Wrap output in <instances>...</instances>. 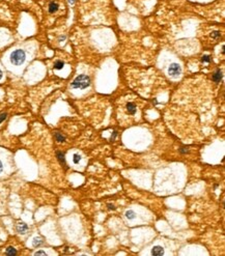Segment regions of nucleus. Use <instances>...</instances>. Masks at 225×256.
I'll return each mask as SVG.
<instances>
[{
  "label": "nucleus",
  "mask_w": 225,
  "mask_h": 256,
  "mask_svg": "<svg viewBox=\"0 0 225 256\" xmlns=\"http://www.w3.org/2000/svg\"><path fill=\"white\" fill-rule=\"evenodd\" d=\"M26 60V52L22 49H17L13 51L9 55V61L13 65H22Z\"/></svg>",
  "instance_id": "f257e3e1"
},
{
  "label": "nucleus",
  "mask_w": 225,
  "mask_h": 256,
  "mask_svg": "<svg viewBox=\"0 0 225 256\" xmlns=\"http://www.w3.org/2000/svg\"><path fill=\"white\" fill-rule=\"evenodd\" d=\"M90 85V78L86 75H80L73 81L72 87L75 89H84Z\"/></svg>",
  "instance_id": "f03ea898"
},
{
  "label": "nucleus",
  "mask_w": 225,
  "mask_h": 256,
  "mask_svg": "<svg viewBox=\"0 0 225 256\" xmlns=\"http://www.w3.org/2000/svg\"><path fill=\"white\" fill-rule=\"evenodd\" d=\"M182 73V69L177 63H172L168 69V74L172 77H179Z\"/></svg>",
  "instance_id": "7ed1b4c3"
},
{
  "label": "nucleus",
  "mask_w": 225,
  "mask_h": 256,
  "mask_svg": "<svg viewBox=\"0 0 225 256\" xmlns=\"http://www.w3.org/2000/svg\"><path fill=\"white\" fill-rule=\"evenodd\" d=\"M28 230V226L27 224H25L24 222H19L18 224H17V231H18L19 233H21V234H24V233H26Z\"/></svg>",
  "instance_id": "20e7f679"
},
{
  "label": "nucleus",
  "mask_w": 225,
  "mask_h": 256,
  "mask_svg": "<svg viewBox=\"0 0 225 256\" xmlns=\"http://www.w3.org/2000/svg\"><path fill=\"white\" fill-rule=\"evenodd\" d=\"M151 254H153V255H163V254H164V250H163V248L160 247V246H156V247H154L153 250H151Z\"/></svg>",
  "instance_id": "39448f33"
},
{
  "label": "nucleus",
  "mask_w": 225,
  "mask_h": 256,
  "mask_svg": "<svg viewBox=\"0 0 225 256\" xmlns=\"http://www.w3.org/2000/svg\"><path fill=\"white\" fill-rule=\"evenodd\" d=\"M127 110H128L129 114H135L136 113V106L134 103H128L127 104Z\"/></svg>",
  "instance_id": "423d86ee"
},
{
  "label": "nucleus",
  "mask_w": 225,
  "mask_h": 256,
  "mask_svg": "<svg viewBox=\"0 0 225 256\" xmlns=\"http://www.w3.org/2000/svg\"><path fill=\"white\" fill-rule=\"evenodd\" d=\"M221 79H222V72H221V71H217V72L213 75V80L215 82H220Z\"/></svg>",
  "instance_id": "0eeeda50"
},
{
  "label": "nucleus",
  "mask_w": 225,
  "mask_h": 256,
  "mask_svg": "<svg viewBox=\"0 0 225 256\" xmlns=\"http://www.w3.org/2000/svg\"><path fill=\"white\" fill-rule=\"evenodd\" d=\"M58 4L56 2H51L50 3V5H49V12L51 13V14H53V13H55L56 10L58 9Z\"/></svg>",
  "instance_id": "6e6552de"
},
{
  "label": "nucleus",
  "mask_w": 225,
  "mask_h": 256,
  "mask_svg": "<svg viewBox=\"0 0 225 256\" xmlns=\"http://www.w3.org/2000/svg\"><path fill=\"white\" fill-rule=\"evenodd\" d=\"M57 158H58V161L60 162V164H62V165H65V159H64V155L62 154V152H60V151H58L57 154Z\"/></svg>",
  "instance_id": "1a4fd4ad"
},
{
  "label": "nucleus",
  "mask_w": 225,
  "mask_h": 256,
  "mask_svg": "<svg viewBox=\"0 0 225 256\" xmlns=\"http://www.w3.org/2000/svg\"><path fill=\"white\" fill-rule=\"evenodd\" d=\"M135 216H136V215H135V212L132 210L127 211V213H125V217H127V219H129V220H133L135 218Z\"/></svg>",
  "instance_id": "9d476101"
},
{
  "label": "nucleus",
  "mask_w": 225,
  "mask_h": 256,
  "mask_svg": "<svg viewBox=\"0 0 225 256\" xmlns=\"http://www.w3.org/2000/svg\"><path fill=\"white\" fill-rule=\"evenodd\" d=\"M5 254L6 255H17V250L13 247H8L5 251Z\"/></svg>",
  "instance_id": "9b49d317"
},
{
  "label": "nucleus",
  "mask_w": 225,
  "mask_h": 256,
  "mask_svg": "<svg viewBox=\"0 0 225 256\" xmlns=\"http://www.w3.org/2000/svg\"><path fill=\"white\" fill-rule=\"evenodd\" d=\"M43 240L41 238H35L34 240H33V246H34V247H39V246H41V245L43 244Z\"/></svg>",
  "instance_id": "f8f14e48"
},
{
  "label": "nucleus",
  "mask_w": 225,
  "mask_h": 256,
  "mask_svg": "<svg viewBox=\"0 0 225 256\" xmlns=\"http://www.w3.org/2000/svg\"><path fill=\"white\" fill-rule=\"evenodd\" d=\"M63 65H64V63L62 61H56L55 64H54V69L55 70H61L63 68Z\"/></svg>",
  "instance_id": "ddd939ff"
},
{
  "label": "nucleus",
  "mask_w": 225,
  "mask_h": 256,
  "mask_svg": "<svg viewBox=\"0 0 225 256\" xmlns=\"http://www.w3.org/2000/svg\"><path fill=\"white\" fill-rule=\"evenodd\" d=\"M55 138H56V140H57L58 142H63L65 140L64 136L61 135L60 133H55Z\"/></svg>",
  "instance_id": "4468645a"
},
{
  "label": "nucleus",
  "mask_w": 225,
  "mask_h": 256,
  "mask_svg": "<svg viewBox=\"0 0 225 256\" xmlns=\"http://www.w3.org/2000/svg\"><path fill=\"white\" fill-rule=\"evenodd\" d=\"M73 161H74V163L75 164H78L81 161V157H80V155L78 154H75L74 156H73Z\"/></svg>",
  "instance_id": "2eb2a0df"
},
{
  "label": "nucleus",
  "mask_w": 225,
  "mask_h": 256,
  "mask_svg": "<svg viewBox=\"0 0 225 256\" xmlns=\"http://www.w3.org/2000/svg\"><path fill=\"white\" fill-rule=\"evenodd\" d=\"M6 116H7L6 113H2V114H0V124L6 119Z\"/></svg>",
  "instance_id": "dca6fc26"
},
{
  "label": "nucleus",
  "mask_w": 225,
  "mask_h": 256,
  "mask_svg": "<svg viewBox=\"0 0 225 256\" xmlns=\"http://www.w3.org/2000/svg\"><path fill=\"white\" fill-rule=\"evenodd\" d=\"M202 62H210V60H211V59H210V56H207V55H205V56H203V57H202Z\"/></svg>",
  "instance_id": "f3484780"
},
{
  "label": "nucleus",
  "mask_w": 225,
  "mask_h": 256,
  "mask_svg": "<svg viewBox=\"0 0 225 256\" xmlns=\"http://www.w3.org/2000/svg\"><path fill=\"white\" fill-rule=\"evenodd\" d=\"M3 168H4V166H3L2 161L0 160V174H1V173H2V171H3Z\"/></svg>",
  "instance_id": "a211bd4d"
},
{
  "label": "nucleus",
  "mask_w": 225,
  "mask_h": 256,
  "mask_svg": "<svg viewBox=\"0 0 225 256\" xmlns=\"http://www.w3.org/2000/svg\"><path fill=\"white\" fill-rule=\"evenodd\" d=\"M212 36L215 37V38H216V37H219V36H220V33H219L218 31H215V32H214L213 34H212Z\"/></svg>",
  "instance_id": "6ab92c4d"
},
{
  "label": "nucleus",
  "mask_w": 225,
  "mask_h": 256,
  "mask_svg": "<svg viewBox=\"0 0 225 256\" xmlns=\"http://www.w3.org/2000/svg\"><path fill=\"white\" fill-rule=\"evenodd\" d=\"M34 255H46V252L44 251H39V252H35Z\"/></svg>",
  "instance_id": "aec40b11"
},
{
  "label": "nucleus",
  "mask_w": 225,
  "mask_h": 256,
  "mask_svg": "<svg viewBox=\"0 0 225 256\" xmlns=\"http://www.w3.org/2000/svg\"><path fill=\"white\" fill-rule=\"evenodd\" d=\"M108 208H109V210H114V205L113 204H108Z\"/></svg>",
  "instance_id": "412c9836"
},
{
  "label": "nucleus",
  "mask_w": 225,
  "mask_h": 256,
  "mask_svg": "<svg viewBox=\"0 0 225 256\" xmlns=\"http://www.w3.org/2000/svg\"><path fill=\"white\" fill-rule=\"evenodd\" d=\"M186 151H188V148H181V152H186Z\"/></svg>",
  "instance_id": "4be33fe9"
},
{
  "label": "nucleus",
  "mask_w": 225,
  "mask_h": 256,
  "mask_svg": "<svg viewBox=\"0 0 225 256\" xmlns=\"http://www.w3.org/2000/svg\"><path fill=\"white\" fill-rule=\"evenodd\" d=\"M2 76H3V73H2V71L0 70V80H1V78H2Z\"/></svg>",
  "instance_id": "5701e85b"
},
{
  "label": "nucleus",
  "mask_w": 225,
  "mask_h": 256,
  "mask_svg": "<svg viewBox=\"0 0 225 256\" xmlns=\"http://www.w3.org/2000/svg\"><path fill=\"white\" fill-rule=\"evenodd\" d=\"M70 1V3H74L75 2V0H69Z\"/></svg>",
  "instance_id": "b1692460"
}]
</instances>
